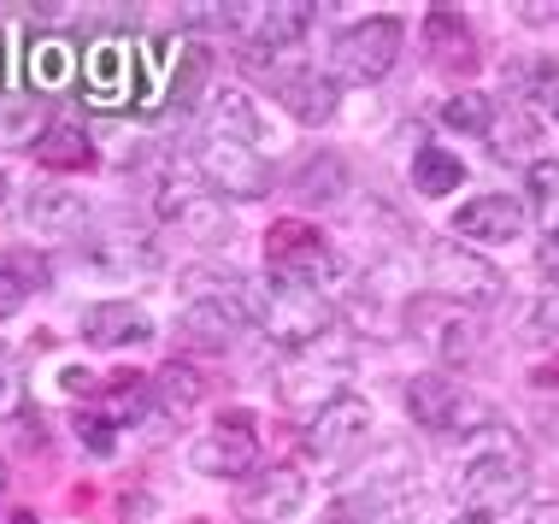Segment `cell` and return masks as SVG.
Masks as SVG:
<instances>
[{"label":"cell","mask_w":559,"mask_h":524,"mask_svg":"<svg viewBox=\"0 0 559 524\" xmlns=\"http://www.w3.org/2000/svg\"><path fill=\"white\" fill-rule=\"evenodd\" d=\"M524 496H531V454H524V442L501 425L477 430L472 448H465V460H460V472H453V501H460V513L501 524Z\"/></svg>","instance_id":"6da1fadb"},{"label":"cell","mask_w":559,"mask_h":524,"mask_svg":"<svg viewBox=\"0 0 559 524\" xmlns=\"http://www.w3.org/2000/svg\"><path fill=\"white\" fill-rule=\"evenodd\" d=\"M183 289V307H177V324L183 336L206 342V348H230L236 336L260 331V312H253V283L230 272V265H189L177 277Z\"/></svg>","instance_id":"7a4b0ae2"},{"label":"cell","mask_w":559,"mask_h":524,"mask_svg":"<svg viewBox=\"0 0 559 524\" xmlns=\"http://www.w3.org/2000/svg\"><path fill=\"white\" fill-rule=\"evenodd\" d=\"M354 336L342 331H330L324 342H312V348H295V354H283L277 359V371H271V389H277V401L283 407H295V413H324L330 401H342L347 395V378H354Z\"/></svg>","instance_id":"3957f363"},{"label":"cell","mask_w":559,"mask_h":524,"mask_svg":"<svg viewBox=\"0 0 559 524\" xmlns=\"http://www.w3.org/2000/svg\"><path fill=\"white\" fill-rule=\"evenodd\" d=\"M418 472H425V460H418L413 442H401V437L377 442L354 472H342V496H336L330 524H366L377 513H389V507H401L406 496H413Z\"/></svg>","instance_id":"277c9868"},{"label":"cell","mask_w":559,"mask_h":524,"mask_svg":"<svg viewBox=\"0 0 559 524\" xmlns=\"http://www.w3.org/2000/svg\"><path fill=\"white\" fill-rule=\"evenodd\" d=\"M253 312H260V336H271L283 354L312 348L336 331V301L324 289H307V283H283V277H260L253 283Z\"/></svg>","instance_id":"5b68a950"},{"label":"cell","mask_w":559,"mask_h":524,"mask_svg":"<svg viewBox=\"0 0 559 524\" xmlns=\"http://www.w3.org/2000/svg\"><path fill=\"white\" fill-rule=\"evenodd\" d=\"M265 277H283V283H307V289H324L336 295V283L347 277L336 242L307 218H277L265 230Z\"/></svg>","instance_id":"8992f818"},{"label":"cell","mask_w":559,"mask_h":524,"mask_svg":"<svg viewBox=\"0 0 559 524\" xmlns=\"http://www.w3.org/2000/svg\"><path fill=\"white\" fill-rule=\"evenodd\" d=\"M401 401H406V413H413V425L436 430V437H477V430L495 425V413L483 407V401L460 378H453V371H442V366L413 371Z\"/></svg>","instance_id":"52a82bcc"},{"label":"cell","mask_w":559,"mask_h":524,"mask_svg":"<svg viewBox=\"0 0 559 524\" xmlns=\"http://www.w3.org/2000/svg\"><path fill=\"white\" fill-rule=\"evenodd\" d=\"M401 48H406L401 19H383V12H377V19H359V24L336 29V41H330V78L342 88H371L395 71Z\"/></svg>","instance_id":"ba28073f"},{"label":"cell","mask_w":559,"mask_h":524,"mask_svg":"<svg viewBox=\"0 0 559 524\" xmlns=\"http://www.w3.org/2000/svg\"><path fill=\"white\" fill-rule=\"evenodd\" d=\"M366 437H371V401L347 389L342 401H330L324 413H312L300 425V454L319 472H354L366 460Z\"/></svg>","instance_id":"9c48e42d"},{"label":"cell","mask_w":559,"mask_h":524,"mask_svg":"<svg viewBox=\"0 0 559 524\" xmlns=\"http://www.w3.org/2000/svg\"><path fill=\"white\" fill-rule=\"evenodd\" d=\"M425 283L436 301H453V307H495L507 295V277L495 272L483 253L460 248V242H425Z\"/></svg>","instance_id":"30bf717a"},{"label":"cell","mask_w":559,"mask_h":524,"mask_svg":"<svg viewBox=\"0 0 559 524\" xmlns=\"http://www.w3.org/2000/svg\"><path fill=\"white\" fill-rule=\"evenodd\" d=\"M154 218L177 224V236H189L194 248H224V236H230V201H218L201 177L165 171L154 183Z\"/></svg>","instance_id":"8fae6325"},{"label":"cell","mask_w":559,"mask_h":524,"mask_svg":"<svg viewBox=\"0 0 559 524\" xmlns=\"http://www.w3.org/2000/svg\"><path fill=\"white\" fill-rule=\"evenodd\" d=\"M406 331L413 342H425V348L448 366H472L483 354V312L472 307H453V301H436V295H418L413 307H406Z\"/></svg>","instance_id":"7c38bea8"},{"label":"cell","mask_w":559,"mask_h":524,"mask_svg":"<svg viewBox=\"0 0 559 524\" xmlns=\"http://www.w3.org/2000/svg\"><path fill=\"white\" fill-rule=\"evenodd\" d=\"M194 177L218 194V201H265L271 194V159L260 147H241L224 136L194 142Z\"/></svg>","instance_id":"4fadbf2b"},{"label":"cell","mask_w":559,"mask_h":524,"mask_svg":"<svg viewBox=\"0 0 559 524\" xmlns=\"http://www.w3.org/2000/svg\"><path fill=\"white\" fill-rule=\"evenodd\" d=\"M253 71H265L271 88H277V100L289 107L295 124H330L342 107V83L330 78V71L319 66H295V53H283V59H260Z\"/></svg>","instance_id":"5bb4252c"},{"label":"cell","mask_w":559,"mask_h":524,"mask_svg":"<svg viewBox=\"0 0 559 524\" xmlns=\"http://www.w3.org/2000/svg\"><path fill=\"white\" fill-rule=\"evenodd\" d=\"M135 48H130V36H95L83 48V95H88V107H100V112H124L135 107Z\"/></svg>","instance_id":"9a60e30c"},{"label":"cell","mask_w":559,"mask_h":524,"mask_svg":"<svg viewBox=\"0 0 559 524\" xmlns=\"http://www.w3.org/2000/svg\"><path fill=\"white\" fill-rule=\"evenodd\" d=\"M189 466L201 477H224V484L253 477V472H260V437H253V418L248 413H224L206 437H194Z\"/></svg>","instance_id":"2e32d148"},{"label":"cell","mask_w":559,"mask_h":524,"mask_svg":"<svg viewBox=\"0 0 559 524\" xmlns=\"http://www.w3.org/2000/svg\"><path fill=\"white\" fill-rule=\"evenodd\" d=\"M307 507V477L295 466H260L236 484V519L241 524H289Z\"/></svg>","instance_id":"e0dca14e"},{"label":"cell","mask_w":559,"mask_h":524,"mask_svg":"<svg viewBox=\"0 0 559 524\" xmlns=\"http://www.w3.org/2000/svg\"><path fill=\"white\" fill-rule=\"evenodd\" d=\"M531 224V206L519 194H472V201L453 213V242H472V248H512Z\"/></svg>","instance_id":"ac0fdd59"},{"label":"cell","mask_w":559,"mask_h":524,"mask_svg":"<svg viewBox=\"0 0 559 524\" xmlns=\"http://www.w3.org/2000/svg\"><path fill=\"white\" fill-rule=\"evenodd\" d=\"M501 88H507L512 107H524V112H536V118H559V59H548V53L507 59Z\"/></svg>","instance_id":"d6986e66"},{"label":"cell","mask_w":559,"mask_h":524,"mask_svg":"<svg viewBox=\"0 0 559 524\" xmlns=\"http://www.w3.org/2000/svg\"><path fill=\"white\" fill-rule=\"evenodd\" d=\"M418 48L430 53V66L442 71H472L477 66V36L465 24L460 7H430L425 24H418Z\"/></svg>","instance_id":"ffe728a7"},{"label":"cell","mask_w":559,"mask_h":524,"mask_svg":"<svg viewBox=\"0 0 559 524\" xmlns=\"http://www.w3.org/2000/svg\"><path fill=\"white\" fill-rule=\"evenodd\" d=\"M24 71H29V88L36 95H71V88L83 83V48L71 36H29V59H24Z\"/></svg>","instance_id":"44dd1931"},{"label":"cell","mask_w":559,"mask_h":524,"mask_svg":"<svg viewBox=\"0 0 559 524\" xmlns=\"http://www.w3.org/2000/svg\"><path fill=\"white\" fill-rule=\"evenodd\" d=\"M78 331L95 348H142V342H154V319L135 301H95V307H83Z\"/></svg>","instance_id":"7402d4cb"},{"label":"cell","mask_w":559,"mask_h":524,"mask_svg":"<svg viewBox=\"0 0 559 524\" xmlns=\"http://www.w3.org/2000/svg\"><path fill=\"white\" fill-rule=\"evenodd\" d=\"M347 189H354V171H347V159L336 147H319V154H307L289 171V201L300 206H342Z\"/></svg>","instance_id":"603a6c76"},{"label":"cell","mask_w":559,"mask_h":524,"mask_svg":"<svg viewBox=\"0 0 559 524\" xmlns=\"http://www.w3.org/2000/svg\"><path fill=\"white\" fill-rule=\"evenodd\" d=\"M206 136H224V142H241V147H260L265 142V112L253 107L248 88H213L206 100Z\"/></svg>","instance_id":"cb8c5ba5"},{"label":"cell","mask_w":559,"mask_h":524,"mask_svg":"<svg viewBox=\"0 0 559 524\" xmlns=\"http://www.w3.org/2000/svg\"><path fill=\"white\" fill-rule=\"evenodd\" d=\"M213 83V48L206 41H177L171 48V66H165V112H194L201 88Z\"/></svg>","instance_id":"d4e9b609"},{"label":"cell","mask_w":559,"mask_h":524,"mask_svg":"<svg viewBox=\"0 0 559 524\" xmlns=\"http://www.w3.org/2000/svg\"><path fill=\"white\" fill-rule=\"evenodd\" d=\"M24 224L29 230H48V236H71L88 224V201L66 183H36L24 194Z\"/></svg>","instance_id":"484cf974"},{"label":"cell","mask_w":559,"mask_h":524,"mask_svg":"<svg viewBox=\"0 0 559 524\" xmlns=\"http://www.w3.org/2000/svg\"><path fill=\"white\" fill-rule=\"evenodd\" d=\"M489 147H495L501 166H536L531 154L542 147V118L512 107V100H501V107H495V124H489Z\"/></svg>","instance_id":"4316f807"},{"label":"cell","mask_w":559,"mask_h":524,"mask_svg":"<svg viewBox=\"0 0 559 524\" xmlns=\"http://www.w3.org/2000/svg\"><path fill=\"white\" fill-rule=\"evenodd\" d=\"M36 289H48V265L36 253H0V319H19Z\"/></svg>","instance_id":"83f0119b"},{"label":"cell","mask_w":559,"mask_h":524,"mask_svg":"<svg viewBox=\"0 0 559 524\" xmlns=\"http://www.w3.org/2000/svg\"><path fill=\"white\" fill-rule=\"evenodd\" d=\"M88 260L95 265H107V272H147V265L159 260L154 253V236L147 230H124V224H112V230H100L95 236V248H88Z\"/></svg>","instance_id":"f1b7e54d"},{"label":"cell","mask_w":559,"mask_h":524,"mask_svg":"<svg viewBox=\"0 0 559 524\" xmlns=\"http://www.w3.org/2000/svg\"><path fill=\"white\" fill-rule=\"evenodd\" d=\"M460 183H465L460 154H448V147H418L413 154V189L425 201H448V194H460Z\"/></svg>","instance_id":"f546056e"},{"label":"cell","mask_w":559,"mask_h":524,"mask_svg":"<svg viewBox=\"0 0 559 524\" xmlns=\"http://www.w3.org/2000/svg\"><path fill=\"white\" fill-rule=\"evenodd\" d=\"M36 159H41V166H53V171H78V166H88V159H95V142H88L83 124H71V118H53L48 136L36 142Z\"/></svg>","instance_id":"4dcf8cb0"},{"label":"cell","mask_w":559,"mask_h":524,"mask_svg":"<svg viewBox=\"0 0 559 524\" xmlns=\"http://www.w3.org/2000/svg\"><path fill=\"white\" fill-rule=\"evenodd\" d=\"M524 206H531V218L542 224V236L559 242V159H536V166L524 171Z\"/></svg>","instance_id":"1f68e13d"},{"label":"cell","mask_w":559,"mask_h":524,"mask_svg":"<svg viewBox=\"0 0 559 524\" xmlns=\"http://www.w3.org/2000/svg\"><path fill=\"white\" fill-rule=\"evenodd\" d=\"M147 395H154V407L165 413V418H189L194 413V401H201V371L194 366H159L154 371V389H147Z\"/></svg>","instance_id":"d6a6232c"},{"label":"cell","mask_w":559,"mask_h":524,"mask_svg":"<svg viewBox=\"0 0 559 524\" xmlns=\"http://www.w3.org/2000/svg\"><path fill=\"white\" fill-rule=\"evenodd\" d=\"M48 107L41 100H0V154H12V147H36L48 136Z\"/></svg>","instance_id":"836d02e7"},{"label":"cell","mask_w":559,"mask_h":524,"mask_svg":"<svg viewBox=\"0 0 559 524\" xmlns=\"http://www.w3.org/2000/svg\"><path fill=\"white\" fill-rule=\"evenodd\" d=\"M442 124L448 130H465V136H489L495 124V100L477 95V88H460V95L442 100Z\"/></svg>","instance_id":"e575fe53"},{"label":"cell","mask_w":559,"mask_h":524,"mask_svg":"<svg viewBox=\"0 0 559 524\" xmlns=\"http://www.w3.org/2000/svg\"><path fill=\"white\" fill-rule=\"evenodd\" d=\"M24 407V378H19V359L0 348V413H19Z\"/></svg>","instance_id":"d590c367"},{"label":"cell","mask_w":559,"mask_h":524,"mask_svg":"<svg viewBox=\"0 0 559 524\" xmlns=\"http://www.w3.org/2000/svg\"><path fill=\"white\" fill-rule=\"evenodd\" d=\"M536 277L559 289V242H542V248H536Z\"/></svg>","instance_id":"8d00e7d4"},{"label":"cell","mask_w":559,"mask_h":524,"mask_svg":"<svg viewBox=\"0 0 559 524\" xmlns=\"http://www.w3.org/2000/svg\"><path fill=\"white\" fill-rule=\"evenodd\" d=\"M519 19H524V24H554V19H559V7H542V0H524V7H519Z\"/></svg>","instance_id":"74e56055"},{"label":"cell","mask_w":559,"mask_h":524,"mask_svg":"<svg viewBox=\"0 0 559 524\" xmlns=\"http://www.w3.org/2000/svg\"><path fill=\"white\" fill-rule=\"evenodd\" d=\"M531 524H559V501H542V507H531Z\"/></svg>","instance_id":"f35d334b"},{"label":"cell","mask_w":559,"mask_h":524,"mask_svg":"<svg viewBox=\"0 0 559 524\" xmlns=\"http://www.w3.org/2000/svg\"><path fill=\"white\" fill-rule=\"evenodd\" d=\"M448 524H495V519H477V513H453Z\"/></svg>","instance_id":"ab89813d"},{"label":"cell","mask_w":559,"mask_h":524,"mask_svg":"<svg viewBox=\"0 0 559 524\" xmlns=\"http://www.w3.org/2000/svg\"><path fill=\"white\" fill-rule=\"evenodd\" d=\"M7 194H12V183H7V171H0V206H7Z\"/></svg>","instance_id":"60d3db41"},{"label":"cell","mask_w":559,"mask_h":524,"mask_svg":"<svg viewBox=\"0 0 559 524\" xmlns=\"http://www.w3.org/2000/svg\"><path fill=\"white\" fill-rule=\"evenodd\" d=\"M0 496H7V454H0Z\"/></svg>","instance_id":"b9f144b4"}]
</instances>
